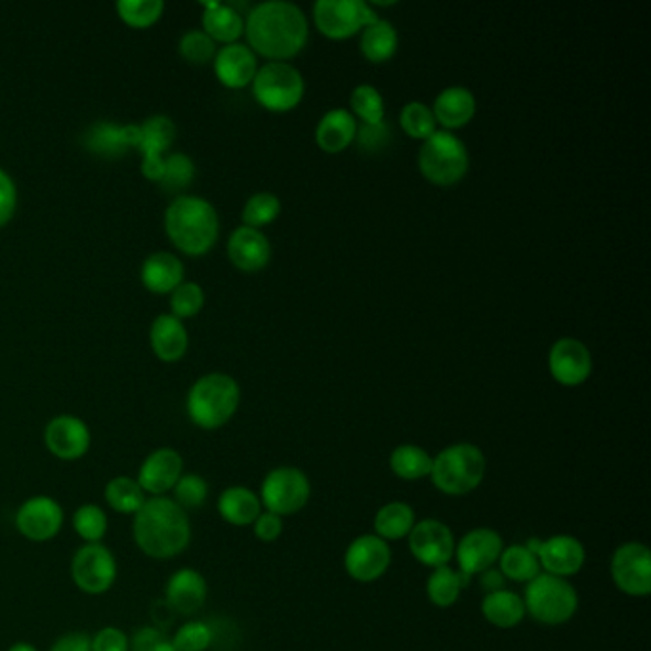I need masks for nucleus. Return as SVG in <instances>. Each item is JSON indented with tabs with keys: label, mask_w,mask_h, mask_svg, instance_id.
I'll return each mask as SVG.
<instances>
[{
	"label": "nucleus",
	"mask_w": 651,
	"mask_h": 651,
	"mask_svg": "<svg viewBox=\"0 0 651 651\" xmlns=\"http://www.w3.org/2000/svg\"><path fill=\"white\" fill-rule=\"evenodd\" d=\"M249 48L271 61H285L307 43V20L296 4L270 0L250 10L245 22Z\"/></svg>",
	"instance_id": "1"
},
{
	"label": "nucleus",
	"mask_w": 651,
	"mask_h": 651,
	"mask_svg": "<svg viewBox=\"0 0 651 651\" xmlns=\"http://www.w3.org/2000/svg\"><path fill=\"white\" fill-rule=\"evenodd\" d=\"M132 534L146 557L170 560L180 557L190 547V518L172 498H147L138 513L134 514Z\"/></svg>",
	"instance_id": "2"
},
{
	"label": "nucleus",
	"mask_w": 651,
	"mask_h": 651,
	"mask_svg": "<svg viewBox=\"0 0 651 651\" xmlns=\"http://www.w3.org/2000/svg\"><path fill=\"white\" fill-rule=\"evenodd\" d=\"M165 229L176 249L190 257H201L213 249L218 239V213L206 199L182 195L167 206Z\"/></svg>",
	"instance_id": "3"
},
{
	"label": "nucleus",
	"mask_w": 651,
	"mask_h": 651,
	"mask_svg": "<svg viewBox=\"0 0 651 651\" xmlns=\"http://www.w3.org/2000/svg\"><path fill=\"white\" fill-rule=\"evenodd\" d=\"M242 390L234 377L209 373L201 377L188 394V415L203 430H216L227 425L239 409Z\"/></svg>",
	"instance_id": "4"
},
{
	"label": "nucleus",
	"mask_w": 651,
	"mask_h": 651,
	"mask_svg": "<svg viewBox=\"0 0 651 651\" xmlns=\"http://www.w3.org/2000/svg\"><path fill=\"white\" fill-rule=\"evenodd\" d=\"M487 461L482 449L472 444H454L434 457V487L449 497H462L482 485Z\"/></svg>",
	"instance_id": "5"
},
{
	"label": "nucleus",
	"mask_w": 651,
	"mask_h": 651,
	"mask_svg": "<svg viewBox=\"0 0 651 651\" xmlns=\"http://www.w3.org/2000/svg\"><path fill=\"white\" fill-rule=\"evenodd\" d=\"M470 167L469 149L453 132L436 131L423 142L418 169L428 182L447 188L461 182Z\"/></svg>",
	"instance_id": "6"
},
{
	"label": "nucleus",
	"mask_w": 651,
	"mask_h": 651,
	"mask_svg": "<svg viewBox=\"0 0 651 651\" xmlns=\"http://www.w3.org/2000/svg\"><path fill=\"white\" fill-rule=\"evenodd\" d=\"M524 604L535 621L557 627L577 614L579 596L568 579L554 577L542 571L527 583Z\"/></svg>",
	"instance_id": "7"
},
{
	"label": "nucleus",
	"mask_w": 651,
	"mask_h": 651,
	"mask_svg": "<svg viewBox=\"0 0 651 651\" xmlns=\"http://www.w3.org/2000/svg\"><path fill=\"white\" fill-rule=\"evenodd\" d=\"M252 94L268 111L285 113L302 102L304 79L296 67L287 61H270L258 69L252 81Z\"/></svg>",
	"instance_id": "8"
},
{
	"label": "nucleus",
	"mask_w": 651,
	"mask_h": 651,
	"mask_svg": "<svg viewBox=\"0 0 651 651\" xmlns=\"http://www.w3.org/2000/svg\"><path fill=\"white\" fill-rule=\"evenodd\" d=\"M312 495L306 474L294 467H278L268 472L260 487V503L268 513L293 516L301 513Z\"/></svg>",
	"instance_id": "9"
},
{
	"label": "nucleus",
	"mask_w": 651,
	"mask_h": 651,
	"mask_svg": "<svg viewBox=\"0 0 651 651\" xmlns=\"http://www.w3.org/2000/svg\"><path fill=\"white\" fill-rule=\"evenodd\" d=\"M315 27L333 41L350 38L379 18L363 0H319L314 7Z\"/></svg>",
	"instance_id": "10"
},
{
	"label": "nucleus",
	"mask_w": 651,
	"mask_h": 651,
	"mask_svg": "<svg viewBox=\"0 0 651 651\" xmlns=\"http://www.w3.org/2000/svg\"><path fill=\"white\" fill-rule=\"evenodd\" d=\"M71 577L82 593L92 596L108 593L117 579V562L113 552L102 542H87L75 552Z\"/></svg>",
	"instance_id": "11"
},
{
	"label": "nucleus",
	"mask_w": 651,
	"mask_h": 651,
	"mask_svg": "<svg viewBox=\"0 0 651 651\" xmlns=\"http://www.w3.org/2000/svg\"><path fill=\"white\" fill-rule=\"evenodd\" d=\"M611 577L622 594L642 598L651 593V552L644 542L630 541L615 550Z\"/></svg>",
	"instance_id": "12"
},
{
	"label": "nucleus",
	"mask_w": 651,
	"mask_h": 651,
	"mask_svg": "<svg viewBox=\"0 0 651 651\" xmlns=\"http://www.w3.org/2000/svg\"><path fill=\"white\" fill-rule=\"evenodd\" d=\"M454 535L444 521L428 520L417 521L409 534L411 554L415 557L418 564L428 568H444L453 560Z\"/></svg>",
	"instance_id": "13"
},
{
	"label": "nucleus",
	"mask_w": 651,
	"mask_h": 651,
	"mask_svg": "<svg viewBox=\"0 0 651 651\" xmlns=\"http://www.w3.org/2000/svg\"><path fill=\"white\" fill-rule=\"evenodd\" d=\"M505 549L503 537L491 527H476L462 537L454 547L457 570L462 571L470 579L491 570L497 564L501 552Z\"/></svg>",
	"instance_id": "14"
},
{
	"label": "nucleus",
	"mask_w": 651,
	"mask_h": 651,
	"mask_svg": "<svg viewBox=\"0 0 651 651\" xmlns=\"http://www.w3.org/2000/svg\"><path fill=\"white\" fill-rule=\"evenodd\" d=\"M64 508L56 498L38 495L31 497L18 508L15 527L18 531L33 542H46L54 539L64 527Z\"/></svg>",
	"instance_id": "15"
},
{
	"label": "nucleus",
	"mask_w": 651,
	"mask_h": 651,
	"mask_svg": "<svg viewBox=\"0 0 651 651\" xmlns=\"http://www.w3.org/2000/svg\"><path fill=\"white\" fill-rule=\"evenodd\" d=\"M392 564V549L377 535H361L346 550L345 568L359 583H373L381 579Z\"/></svg>",
	"instance_id": "16"
},
{
	"label": "nucleus",
	"mask_w": 651,
	"mask_h": 651,
	"mask_svg": "<svg viewBox=\"0 0 651 651\" xmlns=\"http://www.w3.org/2000/svg\"><path fill=\"white\" fill-rule=\"evenodd\" d=\"M175 138L176 126L167 115H154L139 125L138 149L142 154V172L147 180H161L165 151L172 146Z\"/></svg>",
	"instance_id": "17"
},
{
	"label": "nucleus",
	"mask_w": 651,
	"mask_h": 651,
	"mask_svg": "<svg viewBox=\"0 0 651 651\" xmlns=\"http://www.w3.org/2000/svg\"><path fill=\"white\" fill-rule=\"evenodd\" d=\"M90 430L87 423L74 415H59L52 418L44 428V446L61 461H77L90 449Z\"/></svg>",
	"instance_id": "18"
},
{
	"label": "nucleus",
	"mask_w": 651,
	"mask_h": 651,
	"mask_svg": "<svg viewBox=\"0 0 651 651\" xmlns=\"http://www.w3.org/2000/svg\"><path fill=\"white\" fill-rule=\"evenodd\" d=\"M549 369L562 386H581L593 373V356L577 338H560L550 348Z\"/></svg>",
	"instance_id": "19"
},
{
	"label": "nucleus",
	"mask_w": 651,
	"mask_h": 651,
	"mask_svg": "<svg viewBox=\"0 0 651 651\" xmlns=\"http://www.w3.org/2000/svg\"><path fill=\"white\" fill-rule=\"evenodd\" d=\"M537 558L541 570L554 577H573L585 565V547L571 535H554L539 542Z\"/></svg>",
	"instance_id": "20"
},
{
	"label": "nucleus",
	"mask_w": 651,
	"mask_h": 651,
	"mask_svg": "<svg viewBox=\"0 0 651 651\" xmlns=\"http://www.w3.org/2000/svg\"><path fill=\"white\" fill-rule=\"evenodd\" d=\"M183 474L182 454L170 447L155 449L154 453L146 457V461L139 467V487L144 493L154 497H162L165 493L175 490L176 483Z\"/></svg>",
	"instance_id": "21"
},
{
	"label": "nucleus",
	"mask_w": 651,
	"mask_h": 651,
	"mask_svg": "<svg viewBox=\"0 0 651 651\" xmlns=\"http://www.w3.org/2000/svg\"><path fill=\"white\" fill-rule=\"evenodd\" d=\"M257 71V54L247 44H226L214 56V74L224 87L245 88L255 81Z\"/></svg>",
	"instance_id": "22"
},
{
	"label": "nucleus",
	"mask_w": 651,
	"mask_h": 651,
	"mask_svg": "<svg viewBox=\"0 0 651 651\" xmlns=\"http://www.w3.org/2000/svg\"><path fill=\"white\" fill-rule=\"evenodd\" d=\"M227 255L235 268L252 273L263 270L270 263L271 245L260 229L242 226L229 237Z\"/></svg>",
	"instance_id": "23"
},
{
	"label": "nucleus",
	"mask_w": 651,
	"mask_h": 651,
	"mask_svg": "<svg viewBox=\"0 0 651 651\" xmlns=\"http://www.w3.org/2000/svg\"><path fill=\"white\" fill-rule=\"evenodd\" d=\"M206 594H209V586L205 577L191 568L176 571L165 588V598L169 608L182 615L198 614L199 609L205 606Z\"/></svg>",
	"instance_id": "24"
},
{
	"label": "nucleus",
	"mask_w": 651,
	"mask_h": 651,
	"mask_svg": "<svg viewBox=\"0 0 651 651\" xmlns=\"http://www.w3.org/2000/svg\"><path fill=\"white\" fill-rule=\"evenodd\" d=\"M436 123L447 132L469 125L476 115V98L469 88L449 87L439 92L433 108Z\"/></svg>",
	"instance_id": "25"
},
{
	"label": "nucleus",
	"mask_w": 651,
	"mask_h": 651,
	"mask_svg": "<svg viewBox=\"0 0 651 651\" xmlns=\"http://www.w3.org/2000/svg\"><path fill=\"white\" fill-rule=\"evenodd\" d=\"M149 343L157 358L162 361H178L186 356L190 337L182 319H178L172 314H161L151 323Z\"/></svg>",
	"instance_id": "26"
},
{
	"label": "nucleus",
	"mask_w": 651,
	"mask_h": 651,
	"mask_svg": "<svg viewBox=\"0 0 651 651\" xmlns=\"http://www.w3.org/2000/svg\"><path fill=\"white\" fill-rule=\"evenodd\" d=\"M142 283L155 294H170L183 281V263L180 258L159 250L142 263Z\"/></svg>",
	"instance_id": "27"
},
{
	"label": "nucleus",
	"mask_w": 651,
	"mask_h": 651,
	"mask_svg": "<svg viewBox=\"0 0 651 651\" xmlns=\"http://www.w3.org/2000/svg\"><path fill=\"white\" fill-rule=\"evenodd\" d=\"M358 128V121L350 111L333 110L323 115L315 128V142L325 154H340L356 142Z\"/></svg>",
	"instance_id": "28"
},
{
	"label": "nucleus",
	"mask_w": 651,
	"mask_h": 651,
	"mask_svg": "<svg viewBox=\"0 0 651 651\" xmlns=\"http://www.w3.org/2000/svg\"><path fill=\"white\" fill-rule=\"evenodd\" d=\"M218 513L222 520H226L232 526H252L262 514V503L255 491L234 485L222 491L218 497Z\"/></svg>",
	"instance_id": "29"
},
{
	"label": "nucleus",
	"mask_w": 651,
	"mask_h": 651,
	"mask_svg": "<svg viewBox=\"0 0 651 651\" xmlns=\"http://www.w3.org/2000/svg\"><path fill=\"white\" fill-rule=\"evenodd\" d=\"M482 614L493 627L514 629L526 619L527 611L520 594L501 588L495 593L485 594L482 602Z\"/></svg>",
	"instance_id": "30"
},
{
	"label": "nucleus",
	"mask_w": 651,
	"mask_h": 651,
	"mask_svg": "<svg viewBox=\"0 0 651 651\" xmlns=\"http://www.w3.org/2000/svg\"><path fill=\"white\" fill-rule=\"evenodd\" d=\"M203 14V31L214 43L234 44L245 33V20L234 4L209 2Z\"/></svg>",
	"instance_id": "31"
},
{
	"label": "nucleus",
	"mask_w": 651,
	"mask_h": 651,
	"mask_svg": "<svg viewBox=\"0 0 651 651\" xmlns=\"http://www.w3.org/2000/svg\"><path fill=\"white\" fill-rule=\"evenodd\" d=\"M470 585L469 575L451 565L436 568L426 583V593L436 608H451L459 601L462 591Z\"/></svg>",
	"instance_id": "32"
},
{
	"label": "nucleus",
	"mask_w": 651,
	"mask_h": 651,
	"mask_svg": "<svg viewBox=\"0 0 651 651\" xmlns=\"http://www.w3.org/2000/svg\"><path fill=\"white\" fill-rule=\"evenodd\" d=\"M415 513L407 503L394 501L382 506L374 516V535L382 541H400L409 537L411 529L415 526Z\"/></svg>",
	"instance_id": "33"
},
{
	"label": "nucleus",
	"mask_w": 651,
	"mask_h": 651,
	"mask_svg": "<svg viewBox=\"0 0 651 651\" xmlns=\"http://www.w3.org/2000/svg\"><path fill=\"white\" fill-rule=\"evenodd\" d=\"M397 46H400L397 31L392 23L384 20H377L371 25H367L361 33V52L373 64H384L394 58Z\"/></svg>",
	"instance_id": "34"
},
{
	"label": "nucleus",
	"mask_w": 651,
	"mask_h": 651,
	"mask_svg": "<svg viewBox=\"0 0 651 651\" xmlns=\"http://www.w3.org/2000/svg\"><path fill=\"white\" fill-rule=\"evenodd\" d=\"M498 568L503 577L526 585L542 573L539 558L527 545H513L503 549L498 558Z\"/></svg>",
	"instance_id": "35"
},
{
	"label": "nucleus",
	"mask_w": 651,
	"mask_h": 651,
	"mask_svg": "<svg viewBox=\"0 0 651 651\" xmlns=\"http://www.w3.org/2000/svg\"><path fill=\"white\" fill-rule=\"evenodd\" d=\"M433 461L434 457H430L423 447L405 444V446L395 447L390 454V469L395 476L402 478L405 482H417L430 476Z\"/></svg>",
	"instance_id": "36"
},
{
	"label": "nucleus",
	"mask_w": 651,
	"mask_h": 651,
	"mask_svg": "<svg viewBox=\"0 0 651 651\" xmlns=\"http://www.w3.org/2000/svg\"><path fill=\"white\" fill-rule=\"evenodd\" d=\"M139 125L115 126L100 123L92 128L88 144L100 154H121L128 147H138Z\"/></svg>",
	"instance_id": "37"
},
{
	"label": "nucleus",
	"mask_w": 651,
	"mask_h": 651,
	"mask_svg": "<svg viewBox=\"0 0 651 651\" xmlns=\"http://www.w3.org/2000/svg\"><path fill=\"white\" fill-rule=\"evenodd\" d=\"M105 503L119 514H136L146 503V493L136 480L128 476L113 478L103 490Z\"/></svg>",
	"instance_id": "38"
},
{
	"label": "nucleus",
	"mask_w": 651,
	"mask_h": 651,
	"mask_svg": "<svg viewBox=\"0 0 651 651\" xmlns=\"http://www.w3.org/2000/svg\"><path fill=\"white\" fill-rule=\"evenodd\" d=\"M351 111L361 119V125H381L384 123V98L371 85H359L350 96Z\"/></svg>",
	"instance_id": "39"
},
{
	"label": "nucleus",
	"mask_w": 651,
	"mask_h": 651,
	"mask_svg": "<svg viewBox=\"0 0 651 651\" xmlns=\"http://www.w3.org/2000/svg\"><path fill=\"white\" fill-rule=\"evenodd\" d=\"M162 12H165L162 0H119L117 2L119 18L131 27H138V30L159 22Z\"/></svg>",
	"instance_id": "40"
},
{
	"label": "nucleus",
	"mask_w": 651,
	"mask_h": 651,
	"mask_svg": "<svg viewBox=\"0 0 651 651\" xmlns=\"http://www.w3.org/2000/svg\"><path fill=\"white\" fill-rule=\"evenodd\" d=\"M400 125L403 131L407 132V136L423 139V142L438 131V123H436L433 110L423 102L407 103L400 115Z\"/></svg>",
	"instance_id": "41"
},
{
	"label": "nucleus",
	"mask_w": 651,
	"mask_h": 651,
	"mask_svg": "<svg viewBox=\"0 0 651 651\" xmlns=\"http://www.w3.org/2000/svg\"><path fill=\"white\" fill-rule=\"evenodd\" d=\"M279 213H281V201L278 195H273L270 191H262V193H255L245 203L243 222H245V226L260 229L278 218Z\"/></svg>",
	"instance_id": "42"
},
{
	"label": "nucleus",
	"mask_w": 651,
	"mask_h": 651,
	"mask_svg": "<svg viewBox=\"0 0 651 651\" xmlns=\"http://www.w3.org/2000/svg\"><path fill=\"white\" fill-rule=\"evenodd\" d=\"M75 534L81 537L82 541L100 542L108 534V514L103 513L98 505H82L74 514Z\"/></svg>",
	"instance_id": "43"
},
{
	"label": "nucleus",
	"mask_w": 651,
	"mask_h": 651,
	"mask_svg": "<svg viewBox=\"0 0 651 651\" xmlns=\"http://www.w3.org/2000/svg\"><path fill=\"white\" fill-rule=\"evenodd\" d=\"M195 178V162L191 161L190 155L172 154L165 157V167L159 183L167 191H180L190 186Z\"/></svg>",
	"instance_id": "44"
},
{
	"label": "nucleus",
	"mask_w": 651,
	"mask_h": 651,
	"mask_svg": "<svg viewBox=\"0 0 651 651\" xmlns=\"http://www.w3.org/2000/svg\"><path fill=\"white\" fill-rule=\"evenodd\" d=\"M205 306V293L203 287L193 283V281H182L180 285L176 287L175 291L170 293V307H172V315L178 319H186V317H193L198 315Z\"/></svg>",
	"instance_id": "45"
},
{
	"label": "nucleus",
	"mask_w": 651,
	"mask_h": 651,
	"mask_svg": "<svg viewBox=\"0 0 651 651\" xmlns=\"http://www.w3.org/2000/svg\"><path fill=\"white\" fill-rule=\"evenodd\" d=\"M172 491H175L172 501L182 510H198L205 505L206 498H209V483L205 482V478H201L199 474H182Z\"/></svg>",
	"instance_id": "46"
},
{
	"label": "nucleus",
	"mask_w": 651,
	"mask_h": 651,
	"mask_svg": "<svg viewBox=\"0 0 651 651\" xmlns=\"http://www.w3.org/2000/svg\"><path fill=\"white\" fill-rule=\"evenodd\" d=\"M182 58L195 66H203L216 56V43L206 35L205 31L191 30L183 33L178 44Z\"/></svg>",
	"instance_id": "47"
},
{
	"label": "nucleus",
	"mask_w": 651,
	"mask_h": 651,
	"mask_svg": "<svg viewBox=\"0 0 651 651\" xmlns=\"http://www.w3.org/2000/svg\"><path fill=\"white\" fill-rule=\"evenodd\" d=\"M211 644H213V629L203 621L186 622L172 638L176 651H206Z\"/></svg>",
	"instance_id": "48"
},
{
	"label": "nucleus",
	"mask_w": 651,
	"mask_h": 651,
	"mask_svg": "<svg viewBox=\"0 0 651 651\" xmlns=\"http://www.w3.org/2000/svg\"><path fill=\"white\" fill-rule=\"evenodd\" d=\"M131 651H176L167 635L155 627L139 629L131 640Z\"/></svg>",
	"instance_id": "49"
},
{
	"label": "nucleus",
	"mask_w": 651,
	"mask_h": 651,
	"mask_svg": "<svg viewBox=\"0 0 651 651\" xmlns=\"http://www.w3.org/2000/svg\"><path fill=\"white\" fill-rule=\"evenodd\" d=\"M92 651H131V642L123 630L105 627L92 638Z\"/></svg>",
	"instance_id": "50"
},
{
	"label": "nucleus",
	"mask_w": 651,
	"mask_h": 651,
	"mask_svg": "<svg viewBox=\"0 0 651 651\" xmlns=\"http://www.w3.org/2000/svg\"><path fill=\"white\" fill-rule=\"evenodd\" d=\"M18 206V190L15 183L8 172L0 169V227L7 226L12 220Z\"/></svg>",
	"instance_id": "51"
},
{
	"label": "nucleus",
	"mask_w": 651,
	"mask_h": 651,
	"mask_svg": "<svg viewBox=\"0 0 651 651\" xmlns=\"http://www.w3.org/2000/svg\"><path fill=\"white\" fill-rule=\"evenodd\" d=\"M252 526H255V535L262 542L278 541L283 534V518L268 510L260 514Z\"/></svg>",
	"instance_id": "52"
},
{
	"label": "nucleus",
	"mask_w": 651,
	"mask_h": 651,
	"mask_svg": "<svg viewBox=\"0 0 651 651\" xmlns=\"http://www.w3.org/2000/svg\"><path fill=\"white\" fill-rule=\"evenodd\" d=\"M389 126L384 125V123H381V125H361V128H358V136H356L359 146L367 149V151L381 149L389 142Z\"/></svg>",
	"instance_id": "53"
},
{
	"label": "nucleus",
	"mask_w": 651,
	"mask_h": 651,
	"mask_svg": "<svg viewBox=\"0 0 651 651\" xmlns=\"http://www.w3.org/2000/svg\"><path fill=\"white\" fill-rule=\"evenodd\" d=\"M50 651H92V638L87 632H69L58 638Z\"/></svg>",
	"instance_id": "54"
},
{
	"label": "nucleus",
	"mask_w": 651,
	"mask_h": 651,
	"mask_svg": "<svg viewBox=\"0 0 651 651\" xmlns=\"http://www.w3.org/2000/svg\"><path fill=\"white\" fill-rule=\"evenodd\" d=\"M480 577H482V586L485 588V593H495V591L505 588V577L501 575V571L491 568V570L480 573Z\"/></svg>",
	"instance_id": "55"
},
{
	"label": "nucleus",
	"mask_w": 651,
	"mask_h": 651,
	"mask_svg": "<svg viewBox=\"0 0 651 651\" xmlns=\"http://www.w3.org/2000/svg\"><path fill=\"white\" fill-rule=\"evenodd\" d=\"M8 651H38L37 648L33 644H27V642H18V644L10 646V650Z\"/></svg>",
	"instance_id": "56"
}]
</instances>
